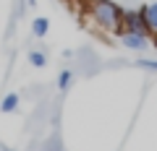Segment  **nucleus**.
I'll list each match as a JSON object with an SVG mask.
<instances>
[{
	"label": "nucleus",
	"mask_w": 157,
	"mask_h": 151,
	"mask_svg": "<svg viewBox=\"0 0 157 151\" xmlns=\"http://www.w3.org/2000/svg\"><path fill=\"white\" fill-rule=\"evenodd\" d=\"M86 16H89L92 26L97 31L115 34L118 37L121 29H123V8L118 5V3H113V0H92Z\"/></svg>",
	"instance_id": "nucleus-1"
},
{
	"label": "nucleus",
	"mask_w": 157,
	"mask_h": 151,
	"mask_svg": "<svg viewBox=\"0 0 157 151\" xmlns=\"http://www.w3.org/2000/svg\"><path fill=\"white\" fill-rule=\"evenodd\" d=\"M71 81H73V73H71V70H63L60 76H58V89H60V91H68V89H71Z\"/></svg>",
	"instance_id": "nucleus-8"
},
{
	"label": "nucleus",
	"mask_w": 157,
	"mask_h": 151,
	"mask_svg": "<svg viewBox=\"0 0 157 151\" xmlns=\"http://www.w3.org/2000/svg\"><path fill=\"white\" fill-rule=\"evenodd\" d=\"M16 107H18V94H6V99L0 102V112H6V115L16 112Z\"/></svg>",
	"instance_id": "nucleus-5"
},
{
	"label": "nucleus",
	"mask_w": 157,
	"mask_h": 151,
	"mask_svg": "<svg viewBox=\"0 0 157 151\" xmlns=\"http://www.w3.org/2000/svg\"><path fill=\"white\" fill-rule=\"evenodd\" d=\"M155 45H157V37H155Z\"/></svg>",
	"instance_id": "nucleus-10"
},
{
	"label": "nucleus",
	"mask_w": 157,
	"mask_h": 151,
	"mask_svg": "<svg viewBox=\"0 0 157 151\" xmlns=\"http://www.w3.org/2000/svg\"><path fill=\"white\" fill-rule=\"evenodd\" d=\"M147 37H149L147 31H126V29L118 34L121 45L128 47V50H134V52H144L147 47H149V39H147Z\"/></svg>",
	"instance_id": "nucleus-2"
},
{
	"label": "nucleus",
	"mask_w": 157,
	"mask_h": 151,
	"mask_svg": "<svg viewBox=\"0 0 157 151\" xmlns=\"http://www.w3.org/2000/svg\"><path fill=\"white\" fill-rule=\"evenodd\" d=\"M3 151H8V149H3Z\"/></svg>",
	"instance_id": "nucleus-11"
},
{
	"label": "nucleus",
	"mask_w": 157,
	"mask_h": 151,
	"mask_svg": "<svg viewBox=\"0 0 157 151\" xmlns=\"http://www.w3.org/2000/svg\"><path fill=\"white\" fill-rule=\"evenodd\" d=\"M123 29H126V31H147L141 8H139V11H123ZM123 29H121V31H123Z\"/></svg>",
	"instance_id": "nucleus-3"
},
{
	"label": "nucleus",
	"mask_w": 157,
	"mask_h": 151,
	"mask_svg": "<svg viewBox=\"0 0 157 151\" xmlns=\"http://www.w3.org/2000/svg\"><path fill=\"white\" fill-rule=\"evenodd\" d=\"M32 31H34V37H47V31H50V21L47 18H34V23H32Z\"/></svg>",
	"instance_id": "nucleus-6"
},
{
	"label": "nucleus",
	"mask_w": 157,
	"mask_h": 151,
	"mask_svg": "<svg viewBox=\"0 0 157 151\" xmlns=\"http://www.w3.org/2000/svg\"><path fill=\"white\" fill-rule=\"evenodd\" d=\"M136 65L144 68V70H155V73H157V60H144V57H139V60H136Z\"/></svg>",
	"instance_id": "nucleus-9"
},
{
	"label": "nucleus",
	"mask_w": 157,
	"mask_h": 151,
	"mask_svg": "<svg viewBox=\"0 0 157 151\" xmlns=\"http://www.w3.org/2000/svg\"><path fill=\"white\" fill-rule=\"evenodd\" d=\"M29 63H32L34 68H45L47 65V57H45V52L34 50V52H29Z\"/></svg>",
	"instance_id": "nucleus-7"
},
{
	"label": "nucleus",
	"mask_w": 157,
	"mask_h": 151,
	"mask_svg": "<svg viewBox=\"0 0 157 151\" xmlns=\"http://www.w3.org/2000/svg\"><path fill=\"white\" fill-rule=\"evenodd\" d=\"M141 16H144V26L149 37H157V0L141 5Z\"/></svg>",
	"instance_id": "nucleus-4"
}]
</instances>
